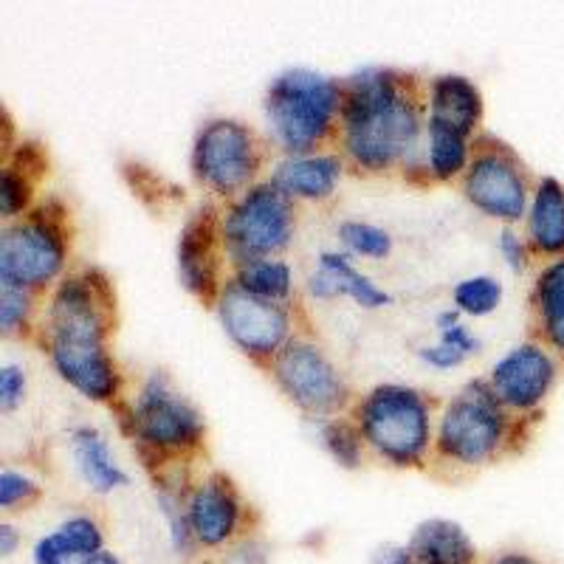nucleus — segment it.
<instances>
[{
	"mask_svg": "<svg viewBox=\"0 0 564 564\" xmlns=\"http://www.w3.org/2000/svg\"><path fill=\"white\" fill-rule=\"evenodd\" d=\"M34 491H37L34 482L18 471H3V477H0V506L3 508H12L14 502L26 500Z\"/></svg>",
	"mask_w": 564,
	"mask_h": 564,
	"instance_id": "nucleus-32",
	"label": "nucleus"
},
{
	"mask_svg": "<svg viewBox=\"0 0 564 564\" xmlns=\"http://www.w3.org/2000/svg\"><path fill=\"white\" fill-rule=\"evenodd\" d=\"M341 240L352 251L367 257H384L390 251V235L370 224H345L341 226Z\"/></svg>",
	"mask_w": 564,
	"mask_h": 564,
	"instance_id": "nucleus-28",
	"label": "nucleus"
},
{
	"mask_svg": "<svg viewBox=\"0 0 564 564\" xmlns=\"http://www.w3.org/2000/svg\"><path fill=\"white\" fill-rule=\"evenodd\" d=\"M240 289H246L249 294L263 296V300H280V296L289 294L291 289V269L285 263H276V260H251L249 265H243L240 271Z\"/></svg>",
	"mask_w": 564,
	"mask_h": 564,
	"instance_id": "nucleus-24",
	"label": "nucleus"
},
{
	"mask_svg": "<svg viewBox=\"0 0 564 564\" xmlns=\"http://www.w3.org/2000/svg\"><path fill=\"white\" fill-rule=\"evenodd\" d=\"M466 195L482 212L502 220H517L525 212V181L511 161L482 155L466 175Z\"/></svg>",
	"mask_w": 564,
	"mask_h": 564,
	"instance_id": "nucleus-12",
	"label": "nucleus"
},
{
	"mask_svg": "<svg viewBox=\"0 0 564 564\" xmlns=\"http://www.w3.org/2000/svg\"><path fill=\"white\" fill-rule=\"evenodd\" d=\"M29 198V184L23 178L14 175V170H7L3 173V184H0V209L3 215H14L20 206L26 204Z\"/></svg>",
	"mask_w": 564,
	"mask_h": 564,
	"instance_id": "nucleus-31",
	"label": "nucleus"
},
{
	"mask_svg": "<svg viewBox=\"0 0 564 564\" xmlns=\"http://www.w3.org/2000/svg\"><path fill=\"white\" fill-rule=\"evenodd\" d=\"M74 460H77L85 482L97 491H113V488L128 482L122 468L116 466V460L110 457L108 443L102 441L97 430L74 432Z\"/></svg>",
	"mask_w": 564,
	"mask_h": 564,
	"instance_id": "nucleus-20",
	"label": "nucleus"
},
{
	"mask_svg": "<svg viewBox=\"0 0 564 564\" xmlns=\"http://www.w3.org/2000/svg\"><path fill=\"white\" fill-rule=\"evenodd\" d=\"M63 265V243L52 226L20 224L3 235L0 243V276L3 285L26 289L52 280Z\"/></svg>",
	"mask_w": 564,
	"mask_h": 564,
	"instance_id": "nucleus-8",
	"label": "nucleus"
},
{
	"mask_svg": "<svg viewBox=\"0 0 564 564\" xmlns=\"http://www.w3.org/2000/svg\"><path fill=\"white\" fill-rule=\"evenodd\" d=\"M502 251H506L508 263L513 265V269H522L525 265V251H522V243L517 235H511V231H502Z\"/></svg>",
	"mask_w": 564,
	"mask_h": 564,
	"instance_id": "nucleus-35",
	"label": "nucleus"
},
{
	"mask_svg": "<svg viewBox=\"0 0 564 564\" xmlns=\"http://www.w3.org/2000/svg\"><path fill=\"white\" fill-rule=\"evenodd\" d=\"M502 300L500 282L491 280V276H471V280H463L455 289V302L457 308L466 311V314H491Z\"/></svg>",
	"mask_w": 564,
	"mask_h": 564,
	"instance_id": "nucleus-27",
	"label": "nucleus"
},
{
	"mask_svg": "<svg viewBox=\"0 0 564 564\" xmlns=\"http://www.w3.org/2000/svg\"><path fill=\"white\" fill-rule=\"evenodd\" d=\"M135 430L159 449H178L200 437V415L186 404L184 398L167 390L164 379L155 376L139 398Z\"/></svg>",
	"mask_w": 564,
	"mask_h": 564,
	"instance_id": "nucleus-11",
	"label": "nucleus"
},
{
	"mask_svg": "<svg viewBox=\"0 0 564 564\" xmlns=\"http://www.w3.org/2000/svg\"><path fill=\"white\" fill-rule=\"evenodd\" d=\"M553 384V361L547 352L533 345H522L511 350L502 361H497L491 376L494 395L502 404L528 410L545 398L547 387Z\"/></svg>",
	"mask_w": 564,
	"mask_h": 564,
	"instance_id": "nucleus-13",
	"label": "nucleus"
},
{
	"mask_svg": "<svg viewBox=\"0 0 564 564\" xmlns=\"http://www.w3.org/2000/svg\"><path fill=\"white\" fill-rule=\"evenodd\" d=\"M430 161L437 178H452L466 164V139L430 124Z\"/></svg>",
	"mask_w": 564,
	"mask_h": 564,
	"instance_id": "nucleus-26",
	"label": "nucleus"
},
{
	"mask_svg": "<svg viewBox=\"0 0 564 564\" xmlns=\"http://www.w3.org/2000/svg\"><path fill=\"white\" fill-rule=\"evenodd\" d=\"M539 308L551 341L564 350V260L553 263L539 280Z\"/></svg>",
	"mask_w": 564,
	"mask_h": 564,
	"instance_id": "nucleus-23",
	"label": "nucleus"
},
{
	"mask_svg": "<svg viewBox=\"0 0 564 564\" xmlns=\"http://www.w3.org/2000/svg\"><path fill=\"white\" fill-rule=\"evenodd\" d=\"M23 387H26L23 372L18 367H3V372H0V404H3V410H12L18 404Z\"/></svg>",
	"mask_w": 564,
	"mask_h": 564,
	"instance_id": "nucleus-33",
	"label": "nucleus"
},
{
	"mask_svg": "<svg viewBox=\"0 0 564 564\" xmlns=\"http://www.w3.org/2000/svg\"><path fill=\"white\" fill-rule=\"evenodd\" d=\"M367 441L392 463H417L430 446V412L412 390L379 387L361 406Z\"/></svg>",
	"mask_w": 564,
	"mask_h": 564,
	"instance_id": "nucleus-4",
	"label": "nucleus"
},
{
	"mask_svg": "<svg viewBox=\"0 0 564 564\" xmlns=\"http://www.w3.org/2000/svg\"><path fill=\"white\" fill-rule=\"evenodd\" d=\"M291 238V212L276 186H254L226 220V240L243 257L269 254Z\"/></svg>",
	"mask_w": 564,
	"mask_h": 564,
	"instance_id": "nucleus-6",
	"label": "nucleus"
},
{
	"mask_svg": "<svg viewBox=\"0 0 564 564\" xmlns=\"http://www.w3.org/2000/svg\"><path fill=\"white\" fill-rule=\"evenodd\" d=\"M370 564H415V558H412L410 547L384 545V547H379V551L372 553Z\"/></svg>",
	"mask_w": 564,
	"mask_h": 564,
	"instance_id": "nucleus-34",
	"label": "nucleus"
},
{
	"mask_svg": "<svg viewBox=\"0 0 564 564\" xmlns=\"http://www.w3.org/2000/svg\"><path fill=\"white\" fill-rule=\"evenodd\" d=\"M531 238L542 251H564V186L545 178L531 212Z\"/></svg>",
	"mask_w": 564,
	"mask_h": 564,
	"instance_id": "nucleus-21",
	"label": "nucleus"
},
{
	"mask_svg": "<svg viewBox=\"0 0 564 564\" xmlns=\"http://www.w3.org/2000/svg\"><path fill=\"white\" fill-rule=\"evenodd\" d=\"M477 341L468 336V330L463 325H457L455 314L441 316V341L435 347H426L423 350V359L435 367H455L466 359L468 352L475 350Z\"/></svg>",
	"mask_w": 564,
	"mask_h": 564,
	"instance_id": "nucleus-25",
	"label": "nucleus"
},
{
	"mask_svg": "<svg viewBox=\"0 0 564 564\" xmlns=\"http://www.w3.org/2000/svg\"><path fill=\"white\" fill-rule=\"evenodd\" d=\"M14 542H18V533H14V528L0 525V553H3V556H9V553L14 551Z\"/></svg>",
	"mask_w": 564,
	"mask_h": 564,
	"instance_id": "nucleus-36",
	"label": "nucleus"
},
{
	"mask_svg": "<svg viewBox=\"0 0 564 564\" xmlns=\"http://www.w3.org/2000/svg\"><path fill=\"white\" fill-rule=\"evenodd\" d=\"M339 161L330 155H316V159L285 161L274 175V186L285 195L296 198H322L334 189L339 178Z\"/></svg>",
	"mask_w": 564,
	"mask_h": 564,
	"instance_id": "nucleus-19",
	"label": "nucleus"
},
{
	"mask_svg": "<svg viewBox=\"0 0 564 564\" xmlns=\"http://www.w3.org/2000/svg\"><path fill=\"white\" fill-rule=\"evenodd\" d=\"M240 520V502L235 488L224 477H212L204 486L195 488L189 508H186V522L189 531L200 545L215 547L224 545L235 533Z\"/></svg>",
	"mask_w": 564,
	"mask_h": 564,
	"instance_id": "nucleus-14",
	"label": "nucleus"
},
{
	"mask_svg": "<svg viewBox=\"0 0 564 564\" xmlns=\"http://www.w3.org/2000/svg\"><path fill=\"white\" fill-rule=\"evenodd\" d=\"M220 319H224L226 334L254 356L274 352L289 334L285 311L271 300L249 294L240 285H231L220 296Z\"/></svg>",
	"mask_w": 564,
	"mask_h": 564,
	"instance_id": "nucleus-9",
	"label": "nucleus"
},
{
	"mask_svg": "<svg viewBox=\"0 0 564 564\" xmlns=\"http://www.w3.org/2000/svg\"><path fill=\"white\" fill-rule=\"evenodd\" d=\"M102 553V531L88 517H74L34 545V564H90Z\"/></svg>",
	"mask_w": 564,
	"mask_h": 564,
	"instance_id": "nucleus-15",
	"label": "nucleus"
},
{
	"mask_svg": "<svg viewBox=\"0 0 564 564\" xmlns=\"http://www.w3.org/2000/svg\"><path fill=\"white\" fill-rule=\"evenodd\" d=\"M212 226L209 215L200 212L193 224L186 226L181 238V274L193 291H206L212 282Z\"/></svg>",
	"mask_w": 564,
	"mask_h": 564,
	"instance_id": "nucleus-22",
	"label": "nucleus"
},
{
	"mask_svg": "<svg viewBox=\"0 0 564 564\" xmlns=\"http://www.w3.org/2000/svg\"><path fill=\"white\" fill-rule=\"evenodd\" d=\"M276 379L302 410L316 415L336 410L345 398V387L334 365L311 345H291L289 350H282L276 361Z\"/></svg>",
	"mask_w": 564,
	"mask_h": 564,
	"instance_id": "nucleus-10",
	"label": "nucleus"
},
{
	"mask_svg": "<svg viewBox=\"0 0 564 564\" xmlns=\"http://www.w3.org/2000/svg\"><path fill=\"white\" fill-rule=\"evenodd\" d=\"M415 564H475L477 547L457 522L426 520L410 539Z\"/></svg>",
	"mask_w": 564,
	"mask_h": 564,
	"instance_id": "nucleus-16",
	"label": "nucleus"
},
{
	"mask_svg": "<svg viewBox=\"0 0 564 564\" xmlns=\"http://www.w3.org/2000/svg\"><path fill=\"white\" fill-rule=\"evenodd\" d=\"M480 90L463 77H441L432 85V128L452 130L463 135L477 124L480 119Z\"/></svg>",
	"mask_w": 564,
	"mask_h": 564,
	"instance_id": "nucleus-17",
	"label": "nucleus"
},
{
	"mask_svg": "<svg viewBox=\"0 0 564 564\" xmlns=\"http://www.w3.org/2000/svg\"><path fill=\"white\" fill-rule=\"evenodd\" d=\"M325 441L327 446H330V452L339 457V463H345V466H356V460H359V441H356V435L347 430L345 423L327 426Z\"/></svg>",
	"mask_w": 564,
	"mask_h": 564,
	"instance_id": "nucleus-29",
	"label": "nucleus"
},
{
	"mask_svg": "<svg viewBox=\"0 0 564 564\" xmlns=\"http://www.w3.org/2000/svg\"><path fill=\"white\" fill-rule=\"evenodd\" d=\"M265 108L276 139L291 153H302L314 148L334 119L336 85L314 70H289L271 83Z\"/></svg>",
	"mask_w": 564,
	"mask_h": 564,
	"instance_id": "nucleus-3",
	"label": "nucleus"
},
{
	"mask_svg": "<svg viewBox=\"0 0 564 564\" xmlns=\"http://www.w3.org/2000/svg\"><path fill=\"white\" fill-rule=\"evenodd\" d=\"M29 311V300L23 294V289H14V285H3V294H0V322H3V330H14L18 322H23Z\"/></svg>",
	"mask_w": 564,
	"mask_h": 564,
	"instance_id": "nucleus-30",
	"label": "nucleus"
},
{
	"mask_svg": "<svg viewBox=\"0 0 564 564\" xmlns=\"http://www.w3.org/2000/svg\"><path fill=\"white\" fill-rule=\"evenodd\" d=\"M502 441L500 398L486 384H468L441 421L443 455L463 463H480Z\"/></svg>",
	"mask_w": 564,
	"mask_h": 564,
	"instance_id": "nucleus-5",
	"label": "nucleus"
},
{
	"mask_svg": "<svg viewBox=\"0 0 564 564\" xmlns=\"http://www.w3.org/2000/svg\"><path fill=\"white\" fill-rule=\"evenodd\" d=\"M345 124L347 150L365 167L381 170L415 148V108L398 94L384 70H365L352 79Z\"/></svg>",
	"mask_w": 564,
	"mask_h": 564,
	"instance_id": "nucleus-1",
	"label": "nucleus"
},
{
	"mask_svg": "<svg viewBox=\"0 0 564 564\" xmlns=\"http://www.w3.org/2000/svg\"><path fill=\"white\" fill-rule=\"evenodd\" d=\"M52 327V356L63 379L97 401L113 395L116 372L102 345L105 319L88 282H63L54 296Z\"/></svg>",
	"mask_w": 564,
	"mask_h": 564,
	"instance_id": "nucleus-2",
	"label": "nucleus"
},
{
	"mask_svg": "<svg viewBox=\"0 0 564 564\" xmlns=\"http://www.w3.org/2000/svg\"><path fill=\"white\" fill-rule=\"evenodd\" d=\"M494 564H536L531 556H525V553H506V556H500Z\"/></svg>",
	"mask_w": 564,
	"mask_h": 564,
	"instance_id": "nucleus-37",
	"label": "nucleus"
},
{
	"mask_svg": "<svg viewBox=\"0 0 564 564\" xmlns=\"http://www.w3.org/2000/svg\"><path fill=\"white\" fill-rule=\"evenodd\" d=\"M90 564H122V562H119V558H116L113 553H105V551H102Z\"/></svg>",
	"mask_w": 564,
	"mask_h": 564,
	"instance_id": "nucleus-38",
	"label": "nucleus"
},
{
	"mask_svg": "<svg viewBox=\"0 0 564 564\" xmlns=\"http://www.w3.org/2000/svg\"><path fill=\"white\" fill-rule=\"evenodd\" d=\"M311 291L316 296L347 294L359 302V305H365V308H379V305L390 302V294L376 289L365 274H359V271L347 263V257L339 254H322L319 274H314V280H311Z\"/></svg>",
	"mask_w": 564,
	"mask_h": 564,
	"instance_id": "nucleus-18",
	"label": "nucleus"
},
{
	"mask_svg": "<svg viewBox=\"0 0 564 564\" xmlns=\"http://www.w3.org/2000/svg\"><path fill=\"white\" fill-rule=\"evenodd\" d=\"M195 173L218 193H235L254 173V144L238 122H212L195 144Z\"/></svg>",
	"mask_w": 564,
	"mask_h": 564,
	"instance_id": "nucleus-7",
	"label": "nucleus"
}]
</instances>
